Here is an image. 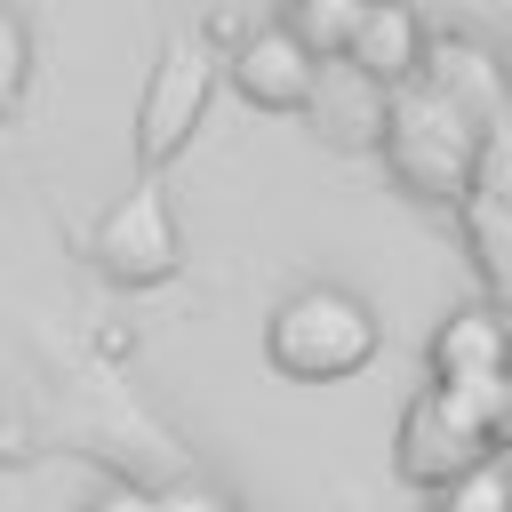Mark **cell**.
Wrapping results in <instances>:
<instances>
[{
    "instance_id": "obj_4",
    "label": "cell",
    "mask_w": 512,
    "mask_h": 512,
    "mask_svg": "<svg viewBox=\"0 0 512 512\" xmlns=\"http://www.w3.org/2000/svg\"><path fill=\"white\" fill-rule=\"evenodd\" d=\"M216 80H224V56H216L200 32L160 40L152 80H144V104H136V176H160V168L192 144V128L208 120Z\"/></svg>"
},
{
    "instance_id": "obj_9",
    "label": "cell",
    "mask_w": 512,
    "mask_h": 512,
    "mask_svg": "<svg viewBox=\"0 0 512 512\" xmlns=\"http://www.w3.org/2000/svg\"><path fill=\"white\" fill-rule=\"evenodd\" d=\"M360 16H368V0H288V24L336 64L344 48H352V32H360Z\"/></svg>"
},
{
    "instance_id": "obj_6",
    "label": "cell",
    "mask_w": 512,
    "mask_h": 512,
    "mask_svg": "<svg viewBox=\"0 0 512 512\" xmlns=\"http://www.w3.org/2000/svg\"><path fill=\"white\" fill-rule=\"evenodd\" d=\"M224 80H232L256 112H304V104L320 96V80H328V56H320L296 24H256V32L232 40Z\"/></svg>"
},
{
    "instance_id": "obj_5",
    "label": "cell",
    "mask_w": 512,
    "mask_h": 512,
    "mask_svg": "<svg viewBox=\"0 0 512 512\" xmlns=\"http://www.w3.org/2000/svg\"><path fill=\"white\" fill-rule=\"evenodd\" d=\"M96 264H104L120 288H160V280L184 264V232H176V208H168V184H160V176H136V184L96 216Z\"/></svg>"
},
{
    "instance_id": "obj_1",
    "label": "cell",
    "mask_w": 512,
    "mask_h": 512,
    "mask_svg": "<svg viewBox=\"0 0 512 512\" xmlns=\"http://www.w3.org/2000/svg\"><path fill=\"white\" fill-rule=\"evenodd\" d=\"M384 160L392 176L416 192V200H464L472 192V168H480V128H472V104L456 88H392V112H384Z\"/></svg>"
},
{
    "instance_id": "obj_10",
    "label": "cell",
    "mask_w": 512,
    "mask_h": 512,
    "mask_svg": "<svg viewBox=\"0 0 512 512\" xmlns=\"http://www.w3.org/2000/svg\"><path fill=\"white\" fill-rule=\"evenodd\" d=\"M88 512H232V496H216V488H112Z\"/></svg>"
},
{
    "instance_id": "obj_8",
    "label": "cell",
    "mask_w": 512,
    "mask_h": 512,
    "mask_svg": "<svg viewBox=\"0 0 512 512\" xmlns=\"http://www.w3.org/2000/svg\"><path fill=\"white\" fill-rule=\"evenodd\" d=\"M504 368H512V336H504V320H496V312L464 304V312H448V320L432 328V376H440V384L504 376Z\"/></svg>"
},
{
    "instance_id": "obj_12",
    "label": "cell",
    "mask_w": 512,
    "mask_h": 512,
    "mask_svg": "<svg viewBox=\"0 0 512 512\" xmlns=\"http://www.w3.org/2000/svg\"><path fill=\"white\" fill-rule=\"evenodd\" d=\"M440 504H448V512H512V472L488 456V464H472L456 488H440Z\"/></svg>"
},
{
    "instance_id": "obj_14",
    "label": "cell",
    "mask_w": 512,
    "mask_h": 512,
    "mask_svg": "<svg viewBox=\"0 0 512 512\" xmlns=\"http://www.w3.org/2000/svg\"><path fill=\"white\" fill-rule=\"evenodd\" d=\"M440 512H448V504H440Z\"/></svg>"
},
{
    "instance_id": "obj_11",
    "label": "cell",
    "mask_w": 512,
    "mask_h": 512,
    "mask_svg": "<svg viewBox=\"0 0 512 512\" xmlns=\"http://www.w3.org/2000/svg\"><path fill=\"white\" fill-rule=\"evenodd\" d=\"M24 88H32V32H24V16L0 0V112H16Z\"/></svg>"
},
{
    "instance_id": "obj_3",
    "label": "cell",
    "mask_w": 512,
    "mask_h": 512,
    "mask_svg": "<svg viewBox=\"0 0 512 512\" xmlns=\"http://www.w3.org/2000/svg\"><path fill=\"white\" fill-rule=\"evenodd\" d=\"M488 392L496 376H464V384H440L408 400L400 416V480L416 488H456L472 464L496 456V432H488Z\"/></svg>"
},
{
    "instance_id": "obj_2",
    "label": "cell",
    "mask_w": 512,
    "mask_h": 512,
    "mask_svg": "<svg viewBox=\"0 0 512 512\" xmlns=\"http://www.w3.org/2000/svg\"><path fill=\"white\" fill-rule=\"evenodd\" d=\"M376 344H384V328H376V312L352 296V288H296L272 320H264V352H272V368L280 376H296V384H336V376H360L368 360H376Z\"/></svg>"
},
{
    "instance_id": "obj_13",
    "label": "cell",
    "mask_w": 512,
    "mask_h": 512,
    "mask_svg": "<svg viewBox=\"0 0 512 512\" xmlns=\"http://www.w3.org/2000/svg\"><path fill=\"white\" fill-rule=\"evenodd\" d=\"M488 432H496V448L512 440V368L496 376V392H488Z\"/></svg>"
},
{
    "instance_id": "obj_7",
    "label": "cell",
    "mask_w": 512,
    "mask_h": 512,
    "mask_svg": "<svg viewBox=\"0 0 512 512\" xmlns=\"http://www.w3.org/2000/svg\"><path fill=\"white\" fill-rule=\"evenodd\" d=\"M344 64H360L376 88H408V80L424 72V24H416V8H408V0H368Z\"/></svg>"
}]
</instances>
